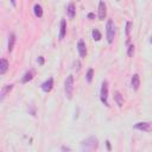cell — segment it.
Wrapping results in <instances>:
<instances>
[{"label": "cell", "instance_id": "52a82bcc", "mask_svg": "<svg viewBox=\"0 0 152 152\" xmlns=\"http://www.w3.org/2000/svg\"><path fill=\"white\" fill-rule=\"evenodd\" d=\"M77 50H79V54L81 58H84L87 56V48H86V43L83 39H80L77 43Z\"/></svg>", "mask_w": 152, "mask_h": 152}, {"label": "cell", "instance_id": "ac0fdd59", "mask_svg": "<svg viewBox=\"0 0 152 152\" xmlns=\"http://www.w3.org/2000/svg\"><path fill=\"white\" fill-rule=\"evenodd\" d=\"M93 76H94V70H93L92 68H91V69H88L87 75H86V80H87L88 83H91V82L93 81Z\"/></svg>", "mask_w": 152, "mask_h": 152}, {"label": "cell", "instance_id": "603a6c76", "mask_svg": "<svg viewBox=\"0 0 152 152\" xmlns=\"http://www.w3.org/2000/svg\"><path fill=\"white\" fill-rule=\"evenodd\" d=\"M94 18H95L94 13H88V19H94Z\"/></svg>", "mask_w": 152, "mask_h": 152}, {"label": "cell", "instance_id": "4316f807", "mask_svg": "<svg viewBox=\"0 0 152 152\" xmlns=\"http://www.w3.org/2000/svg\"><path fill=\"white\" fill-rule=\"evenodd\" d=\"M150 42H151V43H152V37H151V39H150Z\"/></svg>", "mask_w": 152, "mask_h": 152}, {"label": "cell", "instance_id": "5bb4252c", "mask_svg": "<svg viewBox=\"0 0 152 152\" xmlns=\"http://www.w3.org/2000/svg\"><path fill=\"white\" fill-rule=\"evenodd\" d=\"M33 79V71H26L24 74V76H23V79H21V83H28V82H30L31 80Z\"/></svg>", "mask_w": 152, "mask_h": 152}, {"label": "cell", "instance_id": "7a4b0ae2", "mask_svg": "<svg viewBox=\"0 0 152 152\" xmlns=\"http://www.w3.org/2000/svg\"><path fill=\"white\" fill-rule=\"evenodd\" d=\"M64 91H66V95L67 97L70 100L73 97V93H74V76L69 75L66 82H64Z\"/></svg>", "mask_w": 152, "mask_h": 152}, {"label": "cell", "instance_id": "d4e9b609", "mask_svg": "<svg viewBox=\"0 0 152 152\" xmlns=\"http://www.w3.org/2000/svg\"><path fill=\"white\" fill-rule=\"evenodd\" d=\"M11 4H12V6H15V7H16V5H17V1H16V0H11Z\"/></svg>", "mask_w": 152, "mask_h": 152}, {"label": "cell", "instance_id": "8fae6325", "mask_svg": "<svg viewBox=\"0 0 152 152\" xmlns=\"http://www.w3.org/2000/svg\"><path fill=\"white\" fill-rule=\"evenodd\" d=\"M8 67H10L8 61L6 58H1V61H0V75H4L7 71Z\"/></svg>", "mask_w": 152, "mask_h": 152}, {"label": "cell", "instance_id": "5b68a950", "mask_svg": "<svg viewBox=\"0 0 152 152\" xmlns=\"http://www.w3.org/2000/svg\"><path fill=\"white\" fill-rule=\"evenodd\" d=\"M106 15H107V7H106V4L105 1H101L99 3V19L100 20H104L106 18Z\"/></svg>", "mask_w": 152, "mask_h": 152}, {"label": "cell", "instance_id": "484cf974", "mask_svg": "<svg viewBox=\"0 0 152 152\" xmlns=\"http://www.w3.org/2000/svg\"><path fill=\"white\" fill-rule=\"evenodd\" d=\"M106 145H107V149H108V151H111V144H109V142H108V140L106 142Z\"/></svg>", "mask_w": 152, "mask_h": 152}, {"label": "cell", "instance_id": "4fadbf2b", "mask_svg": "<svg viewBox=\"0 0 152 152\" xmlns=\"http://www.w3.org/2000/svg\"><path fill=\"white\" fill-rule=\"evenodd\" d=\"M33 12H35V16L37 18H42L43 17V8H42V6L39 4H36L33 6Z\"/></svg>", "mask_w": 152, "mask_h": 152}, {"label": "cell", "instance_id": "83f0119b", "mask_svg": "<svg viewBox=\"0 0 152 152\" xmlns=\"http://www.w3.org/2000/svg\"><path fill=\"white\" fill-rule=\"evenodd\" d=\"M118 1H119V0H118Z\"/></svg>", "mask_w": 152, "mask_h": 152}, {"label": "cell", "instance_id": "ba28073f", "mask_svg": "<svg viewBox=\"0 0 152 152\" xmlns=\"http://www.w3.org/2000/svg\"><path fill=\"white\" fill-rule=\"evenodd\" d=\"M134 129L139 131H144V132H150L151 131V125L149 122H137L134 125Z\"/></svg>", "mask_w": 152, "mask_h": 152}, {"label": "cell", "instance_id": "44dd1931", "mask_svg": "<svg viewBox=\"0 0 152 152\" xmlns=\"http://www.w3.org/2000/svg\"><path fill=\"white\" fill-rule=\"evenodd\" d=\"M131 26H132V23H131V21H127V23H126V35H127V36H130Z\"/></svg>", "mask_w": 152, "mask_h": 152}, {"label": "cell", "instance_id": "7402d4cb", "mask_svg": "<svg viewBox=\"0 0 152 152\" xmlns=\"http://www.w3.org/2000/svg\"><path fill=\"white\" fill-rule=\"evenodd\" d=\"M37 62H38V64H39V66H43L44 64V58L42 56H39V57H38V59H37Z\"/></svg>", "mask_w": 152, "mask_h": 152}, {"label": "cell", "instance_id": "2e32d148", "mask_svg": "<svg viewBox=\"0 0 152 152\" xmlns=\"http://www.w3.org/2000/svg\"><path fill=\"white\" fill-rule=\"evenodd\" d=\"M15 43H16V35L15 33H11L10 35V39H8V53H11L13 50V46H15Z\"/></svg>", "mask_w": 152, "mask_h": 152}, {"label": "cell", "instance_id": "9c48e42d", "mask_svg": "<svg viewBox=\"0 0 152 152\" xmlns=\"http://www.w3.org/2000/svg\"><path fill=\"white\" fill-rule=\"evenodd\" d=\"M66 33H67V21H66V19H62V20H61V30H59V36H58V38H59L61 41L66 37Z\"/></svg>", "mask_w": 152, "mask_h": 152}, {"label": "cell", "instance_id": "3957f363", "mask_svg": "<svg viewBox=\"0 0 152 152\" xmlns=\"http://www.w3.org/2000/svg\"><path fill=\"white\" fill-rule=\"evenodd\" d=\"M100 99H101V102H102L105 106L109 107V104H108V82L107 81H104L102 86H101Z\"/></svg>", "mask_w": 152, "mask_h": 152}, {"label": "cell", "instance_id": "d6986e66", "mask_svg": "<svg viewBox=\"0 0 152 152\" xmlns=\"http://www.w3.org/2000/svg\"><path fill=\"white\" fill-rule=\"evenodd\" d=\"M92 35H93V39L94 41H96V42H99L100 39H101V33H100V31L99 30H93V32H92Z\"/></svg>", "mask_w": 152, "mask_h": 152}, {"label": "cell", "instance_id": "ffe728a7", "mask_svg": "<svg viewBox=\"0 0 152 152\" xmlns=\"http://www.w3.org/2000/svg\"><path fill=\"white\" fill-rule=\"evenodd\" d=\"M127 55H129V57H133V55H134V45H133V44L129 45V49H127Z\"/></svg>", "mask_w": 152, "mask_h": 152}, {"label": "cell", "instance_id": "6da1fadb", "mask_svg": "<svg viewBox=\"0 0 152 152\" xmlns=\"http://www.w3.org/2000/svg\"><path fill=\"white\" fill-rule=\"evenodd\" d=\"M81 146H82V150H83V151H93V150L97 149V146H99L97 138H95V137L87 138L86 140H83V142L81 143Z\"/></svg>", "mask_w": 152, "mask_h": 152}, {"label": "cell", "instance_id": "8992f818", "mask_svg": "<svg viewBox=\"0 0 152 152\" xmlns=\"http://www.w3.org/2000/svg\"><path fill=\"white\" fill-rule=\"evenodd\" d=\"M53 87H54V79L50 77V79H48L45 82L42 83V91H43L44 93H49V92H51Z\"/></svg>", "mask_w": 152, "mask_h": 152}, {"label": "cell", "instance_id": "7c38bea8", "mask_svg": "<svg viewBox=\"0 0 152 152\" xmlns=\"http://www.w3.org/2000/svg\"><path fill=\"white\" fill-rule=\"evenodd\" d=\"M114 100H115V102H117V105L119 106V107H122V105H124V96L121 95V93L120 92H114Z\"/></svg>", "mask_w": 152, "mask_h": 152}, {"label": "cell", "instance_id": "9a60e30c", "mask_svg": "<svg viewBox=\"0 0 152 152\" xmlns=\"http://www.w3.org/2000/svg\"><path fill=\"white\" fill-rule=\"evenodd\" d=\"M12 88H13V84H7V86H5L3 89H1V97H0V100L4 101L5 96L7 95V93H10V92L12 91Z\"/></svg>", "mask_w": 152, "mask_h": 152}, {"label": "cell", "instance_id": "cb8c5ba5", "mask_svg": "<svg viewBox=\"0 0 152 152\" xmlns=\"http://www.w3.org/2000/svg\"><path fill=\"white\" fill-rule=\"evenodd\" d=\"M62 151H70V147H67V146H62L61 147Z\"/></svg>", "mask_w": 152, "mask_h": 152}, {"label": "cell", "instance_id": "277c9868", "mask_svg": "<svg viewBox=\"0 0 152 152\" xmlns=\"http://www.w3.org/2000/svg\"><path fill=\"white\" fill-rule=\"evenodd\" d=\"M106 32H107V42L109 44L113 43L114 37H115V26H114V23L109 19L106 25Z\"/></svg>", "mask_w": 152, "mask_h": 152}, {"label": "cell", "instance_id": "30bf717a", "mask_svg": "<svg viewBox=\"0 0 152 152\" xmlns=\"http://www.w3.org/2000/svg\"><path fill=\"white\" fill-rule=\"evenodd\" d=\"M131 83H132V88H133L134 91H138V89H139V86H140V77H139L138 74H134V75L132 76Z\"/></svg>", "mask_w": 152, "mask_h": 152}, {"label": "cell", "instance_id": "e0dca14e", "mask_svg": "<svg viewBox=\"0 0 152 152\" xmlns=\"http://www.w3.org/2000/svg\"><path fill=\"white\" fill-rule=\"evenodd\" d=\"M67 13L69 16V18H74L75 15H76V10H75V6L74 4H69L68 7H67Z\"/></svg>", "mask_w": 152, "mask_h": 152}]
</instances>
